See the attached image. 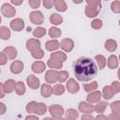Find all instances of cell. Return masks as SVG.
Masks as SVG:
<instances>
[{"label": "cell", "instance_id": "cell-1", "mask_svg": "<svg viewBox=\"0 0 120 120\" xmlns=\"http://www.w3.org/2000/svg\"><path fill=\"white\" fill-rule=\"evenodd\" d=\"M98 72V67L90 57H80L74 64V74L80 82L92 80Z\"/></svg>", "mask_w": 120, "mask_h": 120}, {"label": "cell", "instance_id": "cell-2", "mask_svg": "<svg viewBox=\"0 0 120 120\" xmlns=\"http://www.w3.org/2000/svg\"><path fill=\"white\" fill-rule=\"evenodd\" d=\"M87 6L85 7V15L88 18L96 17L100 9H101V3L98 0H86Z\"/></svg>", "mask_w": 120, "mask_h": 120}, {"label": "cell", "instance_id": "cell-3", "mask_svg": "<svg viewBox=\"0 0 120 120\" xmlns=\"http://www.w3.org/2000/svg\"><path fill=\"white\" fill-rule=\"evenodd\" d=\"M1 11H2V14L7 17V18H11L15 15L16 13V10H15V8H13L10 4L8 3H5L2 5V8H1Z\"/></svg>", "mask_w": 120, "mask_h": 120}, {"label": "cell", "instance_id": "cell-4", "mask_svg": "<svg viewBox=\"0 0 120 120\" xmlns=\"http://www.w3.org/2000/svg\"><path fill=\"white\" fill-rule=\"evenodd\" d=\"M29 19L31 22L34 24H41L44 22V16L40 11H32L29 15Z\"/></svg>", "mask_w": 120, "mask_h": 120}, {"label": "cell", "instance_id": "cell-5", "mask_svg": "<svg viewBox=\"0 0 120 120\" xmlns=\"http://www.w3.org/2000/svg\"><path fill=\"white\" fill-rule=\"evenodd\" d=\"M49 112L53 118L61 117L64 113V108L58 104H54V105H51L49 107Z\"/></svg>", "mask_w": 120, "mask_h": 120}, {"label": "cell", "instance_id": "cell-6", "mask_svg": "<svg viewBox=\"0 0 120 120\" xmlns=\"http://www.w3.org/2000/svg\"><path fill=\"white\" fill-rule=\"evenodd\" d=\"M59 47H61V49L63 51H65L67 52H69L72 51V49L74 47V42L70 38H64L59 43Z\"/></svg>", "mask_w": 120, "mask_h": 120}, {"label": "cell", "instance_id": "cell-7", "mask_svg": "<svg viewBox=\"0 0 120 120\" xmlns=\"http://www.w3.org/2000/svg\"><path fill=\"white\" fill-rule=\"evenodd\" d=\"M23 27H24V22L20 18H16L10 22V28L16 32L22 31Z\"/></svg>", "mask_w": 120, "mask_h": 120}, {"label": "cell", "instance_id": "cell-8", "mask_svg": "<svg viewBox=\"0 0 120 120\" xmlns=\"http://www.w3.org/2000/svg\"><path fill=\"white\" fill-rule=\"evenodd\" d=\"M39 48H40V41L38 38H30L26 41V49L30 51V52Z\"/></svg>", "mask_w": 120, "mask_h": 120}, {"label": "cell", "instance_id": "cell-9", "mask_svg": "<svg viewBox=\"0 0 120 120\" xmlns=\"http://www.w3.org/2000/svg\"><path fill=\"white\" fill-rule=\"evenodd\" d=\"M23 69V63L20 60H15L10 65V71L13 74H19Z\"/></svg>", "mask_w": 120, "mask_h": 120}, {"label": "cell", "instance_id": "cell-10", "mask_svg": "<svg viewBox=\"0 0 120 120\" xmlns=\"http://www.w3.org/2000/svg\"><path fill=\"white\" fill-rule=\"evenodd\" d=\"M57 74L58 71L54 70V69H50L48 71H46L45 74V81L48 83H54L57 82Z\"/></svg>", "mask_w": 120, "mask_h": 120}, {"label": "cell", "instance_id": "cell-11", "mask_svg": "<svg viewBox=\"0 0 120 120\" xmlns=\"http://www.w3.org/2000/svg\"><path fill=\"white\" fill-rule=\"evenodd\" d=\"M67 89L70 94H75L79 91L80 86H79V83L74 79H69L67 82Z\"/></svg>", "mask_w": 120, "mask_h": 120}, {"label": "cell", "instance_id": "cell-12", "mask_svg": "<svg viewBox=\"0 0 120 120\" xmlns=\"http://www.w3.org/2000/svg\"><path fill=\"white\" fill-rule=\"evenodd\" d=\"M27 84L32 89H38L39 87V80L35 75H29L26 79Z\"/></svg>", "mask_w": 120, "mask_h": 120}, {"label": "cell", "instance_id": "cell-13", "mask_svg": "<svg viewBox=\"0 0 120 120\" xmlns=\"http://www.w3.org/2000/svg\"><path fill=\"white\" fill-rule=\"evenodd\" d=\"M3 86H4L5 93L10 94V93H12V92L15 90L16 82H15V81H14V80L9 79V80H7V81L5 82V83L3 84Z\"/></svg>", "mask_w": 120, "mask_h": 120}, {"label": "cell", "instance_id": "cell-14", "mask_svg": "<svg viewBox=\"0 0 120 120\" xmlns=\"http://www.w3.org/2000/svg\"><path fill=\"white\" fill-rule=\"evenodd\" d=\"M79 111L82 112H85V113H91L95 111L94 106L90 103L87 102H80L79 104Z\"/></svg>", "mask_w": 120, "mask_h": 120}, {"label": "cell", "instance_id": "cell-15", "mask_svg": "<svg viewBox=\"0 0 120 120\" xmlns=\"http://www.w3.org/2000/svg\"><path fill=\"white\" fill-rule=\"evenodd\" d=\"M3 52L6 54L7 58H8V59H10V60L15 59V57L17 56V50H16L14 47H12V46H8V47H6V48L4 49V52Z\"/></svg>", "mask_w": 120, "mask_h": 120}, {"label": "cell", "instance_id": "cell-16", "mask_svg": "<svg viewBox=\"0 0 120 120\" xmlns=\"http://www.w3.org/2000/svg\"><path fill=\"white\" fill-rule=\"evenodd\" d=\"M101 98V93L99 91H95V92H92L90 93L87 97H86V99L87 101L91 104V103H97L99 101V99Z\"/></svg>", "mask_w": 120, "mask_h": 120}, {"label": "cell", "instance_id": "cell-17", "mask_svg": "<svg viewBox=\"0 0 120 120\" xmlns=\"http://www.w3.org/2000/svg\"><path fill=\"white\" fill-rule=\"evenodd\" d=\"M31 68L35 73H42L45 70V63L42 61H36L32 64Z\"/></svg>", "mask_w": 120, "mask_h": 120}, {"label": "cell", "instance_id": "cell-18", "mask_svg": "<svg viewBox=\"0 0 120 120\" xmlns=\"http://www.w3.org/2000/svg\"><path fill=\"white\" fill-rule=\"evenodd\" d=\"M51 59L52 60H56V61H59V62H64L67 60V55L65 52H61V51H57V52H52L51 53Z\"/></svg>", "mask_w": 120, "mask_h": 120}, {"label": "cell", "instance_id": "cell-19", "mask_svg": "<svg viewBox=\"0 0 120 120\" xmlns=\"http://www.w3.org/2000/svg\"><path fill=\"white\" fill-rule=\"evenodd\" d=\"M45 48L47 51H50V52H53L55 50H57L59 48V42L56 40V39H51V40H48L46 43H45Z\"/></svg>", "mask_w": 120, "mask_h": 120}, {"label": "cell", "instance_id": "cell-20", "mask_svg": "<svg viewBox=\"0 0 120 120\" xmlns=\"http://www.w3.org/2000/svg\"><path fill=\"white\" fill-rule=\"evenodd\" d=\"M53 5H54V8H56V10H58L60 12H64L68 8L67 4H66V2L64 0H54L53 1Z\"/></svg>", "mask_w": 120, "mask_h": 120}, {"label": "cell", "instance_id": "cell-21", "mask_svg": "<svg viewBox=\"0 0 120 120\" xmlns=\"http://www.w3.org/2000/svg\"><path fill=\"white\" fill-rule=\"evenodd\" d=\"M40 93L43 98H49L52 95V86L48 83H43L41 85Z\"/></svg>", "mask_w": 120, "mask_h": 120}, {"label": "cell", "instance_id": "cell-22", "mask_svg": "<svg viewBox=\"0 0 120 120\" xmlns=\"http://www.w3.org/2000/svg\"><path fill=\"white\" fill-rule=\"evenodd\" d=\"M104 46H105V49H106L107 51L112 52H114V51L116 50V48H117V43H116V41H115L114 39H108V40H106Z\"/></svg>", "mask_w": 120, "mask_h": 120}, {"label": "cell", "instance_id": "cell-23", "mask_svg": "<svg viewBox=\"0 0 120 120\" xmlns=\"http://www.w3.org/2000/svg\"><path fill=\"white\" fill-rule=\"evenodd\" d=\"M50 22L54 25H59L63 22V18L61 15H59L57 13H52L50 16Z\"/></svg>", "mask_w": 120, "mask_h": 120}, {"label": "cell", "instance_id": "cell-24", "mask_svg": "<svg viewBox=\"0 0 120 120\" xmlns=\"http://www.w3.org/2000/svg\"><path fill=\"white\" fill-rule=\"evenodd\" d=\"M64 92H65V87L61 83H57L53 87H52V94H53V95L60 96V95H63Z\"/></svg>", "mask_w": 120, "mask_h": 120}, {"label": "cell", "instance_id": "cell-25", "mask_svg": "<svg viewBox=\"0 0 120 120\" xmlns=\"http://www.w3.org/2000/svg\"><path fill=\"white\" fill-rule=\"evenodd\" d=\"M79 116V112L74 110V109H68L67 111V113H66V118L67 120H77Z\"/></svg>", "mask_w": 120, "mask_h": 120}, {"label": "cell", "instance_id": "cell-26", "mask_svg": "<svg viewBox=\"0 0 120 120\" xmlns=\"http://www.w3.org/2000/svg\"><path fill=\"white\" fill-rule=\"evenodd\" d=\"M9 38H10V30L6 26H1L0 27V38L7 40Z\"/></svg>", "mask_w": 120, "mask_h": 120}, {"label": "cell", "instance_id": "cell-27", "mask_svg": "<svg viewBox=\"0 0 120 120\" xmlns=\"http://www.w3.org/2000/svg\"><path fill=\"white\" fill-rule=\"evenodd\" d=\"M95 60L97 61L99 69H103L105 68V66H106V58L103 55H101V54L96 55L95 56Z\"/></svg>", "mask_w": 120, "mask_h": 120}, {"label": "cell", "instance_id": "cell-28", "mask_svg": "<svg viewBox=\"0 0 120 120\" xmlns=\"http://www.w3.org/2000/svg\"><path fill=\"white\" fill-rule=\"evenodd\" d=\"M108 67L112 69L116 68L118 67V60L115 55H110V57L108 58Z\"/></svg>", "mask_w": 120, "mask_h": 120}, {"label": "cell", "instance_id": "cell-29", "mask_svg": "<svg viewBox=\"0 0 120 120\" xmlns=\"http://www.w3.org/2000/svg\"><path fill=\"white\" fill-rule=\"evenodd\" d=\"M46 111H47V106L44 103L40 102V103H38L37 104L34 113H37L38 115H42V114H44L46 112Z\"/></svg>", "mask_w": 120, "mask_h": 120}, {"label": "cell", "instance_id": "cell-30", "mask_svg": "<svg viewBox=\"0 0 120 120\" xmlns=\"http://www.w3.org/2000/svg\"><path fill=\"white\" fill-rule=\"evenodd\" d=\"M102 94H103V98H104L105 99H110V98H112L113 97V95H114L109 85H106V86L103 87V89H102Z\"/></svg>", "mask_w": 120, "mask_h": 120}, {"label": "cell", "instance_id": "cell-31", "mask_svg": "<svg viewBox=\"0 0 120 120\" xmlns=\"http://www.w3.org/2000/svg\"><path fill=\"white\" fill-rule=\"evenodd\" d=\"M47 65L49 66V68H61L63 67V63L62 62H59V61H56V60H52V59H49L47 61Z\"/></svg>", "mask_w": 120, "mask_h": 120}, {"label": "cell", "instance_id": "cell-32", "mask_svg": "<svg viewBox=\"0 0 120 120\" xmlns=\"http://www.w3.org/2000/svg\"><path fill=\"white\" fill-rule=\"evenodd\" d=\"M15 91L17 93V95L22 96L25 93V85L22 82H16V86H15Z\"/></svg>", "mask_w": 120, "mask_h": 120}, {"label": "cell", "instance_id": "cell-33", "mask_svg": "<svg viewBox=\"0 0 120 120\" xmlns=\"http://www.w3.org/2000/svg\"><path fill=\"white\" fill-rule=\"evenodd\" d=\"M107 105H108V103L106 101H99V102H98L96 107H94V109L97 112H103L106 110Z\"/></svg>", "mask_w": 120, "mask_h": 120}, {"label": "cell", "instance_id": "cell-34", "mask_svg": "<svg viewBox=\"0 0 120 120\" xmlns=\"http://www.w3.org/2000/svg\"><path fill=\"white\" fill-rule=\"evenodd\" d=\"M33 35L35 38H42L43 36L46 35V29L43 28V27H37L34 32H33Z\"/></svg>", "mask_w": 120, "mask_h": 120}, {"label": "cell", "instance_id": "cell-35", "mask_svg": "<svg viewBox=\"0 0 120 120\" xmlns=\"http://www.w3.org/2000/svg\"><path fill=\"white\" fill-rule=\"evenodd\" d=\"M61 34H62L61 30L57 27H51L49 29V35L51 38H59Z\"/></svg>", "mask_w": 120, "mask_h": 120}, {"label": "cell", "instance_id": "cell-36", "mask_svg": "<svg viewBox=\"0 0 120 120\" xmlns=\"http://www.w3.org/2000/svg\"><path fill=\"white\" fill-rule=\"evenodd\" d=\"M98 84L97 82H90V83H85L83 84V88L86 92H91V91H94L98 88Z\"/></svg>", "mask_w": 120, "mask_h": 120}, {"label": "cell", "instance_id": "cell-37", "mask_svg": "<svg viewBox=\"0 0 120 120\" xmlns=\"http://www.w3.org/2000/svg\"><path fill=\"white\" fill-rule=\"evenodd\" d=\"M68 78V71H65V70L58 71V74H57V82H65Z\"/></svg>", "mask_w": 120, "mask_h": 120}, {"label": "cell", "instance_id": "cell-38", "mask_svg": "<svg viewBox=\"0 0 120 120\" xmlns=\"http://www.w3.org/2000/svg\"><path fill=\"white\" fill-rule=\"evenodd\" d=\"M31 54H32V56H33L34 58H36V59H41V58L44 56V52H43V50H41V49L39 48V49H38V50L33 51V52H31Z\"/></svg>", "mask_w": 120, "mask_h": 120}, {"label": "cell", "instance_id": "cell-39", "mask_svg": "<svg viewBox=\"0 0 120 120\" xmlns=\"http://www.w3.org/2000/svg\"><path fill=\"white\" fill-rule=\"evenodd\" d=\"M91 26L94 29H100L102 27V21L100 19H94L91 22Z\"/></svg>", "mask_w": 120, "mask_h": 120}, {"label": "cell", "instance_id": "cell-40", "mask_svg": "<svg viewBox=\"0 0 120 120\" xmlns=\"http://www.w3.org/2000/svg\"><path fill=\"white\" fill-rule=\"evenodd\" d=\"M37 102L36 101H31L26 105V112L29 113H34L35 112V109L37 106Z\"/></svg>", "mask_w": 120, "mask_h": 120}, {"label": "cell", "instance_id": "cell-41", "mask_svg": "<svg viewBox=\"0 0 120 120\" xmlns=\"http://www.w3.org/2000/svg\"><path fill=\"white\" fill-rule=\"evenodd\" d=\"M111 9L114 13H119L120 12V1H113L111 5Z\"/></svg>", "mask_w": 120, "mask_h": 120}, {"label": "cell", "instance_id": "cell-42", "mask_svg": "<svg viewBox=\"0 0 120 120\" xmlns=\"http://www.w3.org/2000/svg\"><path fill=\"white\" fill-rule=\"evenodd\" d=\"M112 91L113 92V94H116L120 91V82L118 81H114L111 85H110Z\"/></svg>", "mask_w": 120, "mask_h": 120}, {"label": "cell", "instance_id": "cell-43", "mask_svg": "<svg viewBox=\"0 0 120 120\" xmlns=\"http://www.w3.org/2000/svg\"><path fill=\"white\" fill-rule=\"evenodd\" d=\"M111 109L114 112H120V101L116 100V101L111 103Z\"/></svg>", "mask_w": 120, "mask_h": 120}, {"label": "cell", "instance_id": "cell-44", "mask_svg": "<svg viewBox=\"0 0 120 120\" xmlns=\"http://www.w3.org/2000/svg\"><path fill=\"white\" fill-rule=\"evenodd\" d=\"M107 119H108V120H120L119 112H112L111 114H109V115L107 116Z\"/></svg>", "mask_w": 120, "mask_h": 120}, {"label": "cell", "instance_id": "cell-45", "mask_svg": "<svg viewBox=\"0 0 120 120\" xmlns=\"http://www.w3.org/2000/svg\"><path fill=\"white\" fill-rule=\"evenodd\" d=\"M28 4L30 5V7L32 8H37L39 7L40 5V1L39 0H29L28 1Z\"/></svg>", "mask_w": 120, "mask_h": 120}, {"label": "cell", "instance_id": "cell-46", "mask_svg": "<svg viewBox=\"0 0 120 120\" xmlns=\"http://www.w3.org/2000/svg\"><path fill=\"white\" fill-rule=\"evenodd\" d=\"M8 62V58L6 56V54L2 52H0V66H3V65H6Z\"/></svg>", "mask_w": 120, "mask_h": 120}, {"label": "cell", "instance_id": "cell-47", "mask_svg": "<svg viewBox=\"0 0 120 120\" xmlns=\"http://www.w3.org/2000/svg\"><path fill=\"white\" fill-rule=\"evenodd\" d=\"M52 5H53V1L52 0H44L43 1V6L46 8H52Z\"/></svg>", "mask_w": 120, "mask_h": 120}, {"label": "cell", "instance_id": "cell-48", "mask_svg": "<svg viewBox=\"0 0 120 120\" xmlns=\"http://www.w3.org/2000/svg\"><path fill=\"white\" fill-rule=\"evenodd\" d=\"M81 120H95V118L91 114H83L82 116Z\"/></svg>", "mask_w": 120, "mask_h": 120}, {"label": "cell", "instance_id": "cell-49", "mask_svg": "<svg viewBox=\"0 0 120 120\" xmlns=\"http://www.w3.org/2000/svg\"><path fill=\"white\" fill-rule=\"evenodd\" d=\"M6 110H7L6 105H5L4 103L0 102V115H1V114H4V113L6 112Z\"/></svg>", "mask_w": 120, "mask_h": 120}, {"label": "cell", "instance_id": "cell-50", "mask_svg": "<svg viewBox=\"0 0 120 120\" xmlns=\"http://www.w3.org/2000/svg\"><path fill=\"white\" fill-rule=\"evenodd\" d=\"M5 90H4V86L3 84L0 82V98H3L5 97Z\"/></svg>", "mask_w": 120, "mask_h": 120}, {"label": "cell", "instance_id": "cell-51", "mask_svg": "<svg viewBox=\"0 0 120 120\" xmlns=\"http://www.w3.org/2000/svg\"><path fill=\"white\" fill-rule=\"evenodd\" d=\"M95 120H108V119H107V116H105V115H103V114H98V115L96 117Z\"/></svg>", "mask_w": 120, "mask_h": 120}, {"label": "cell", "instance_id": "cell-52", "mask_svg": "<svg viewBox=\"0 0 120 120\" xmlns=\"http://www.w3.org/2000/svg\"><path fill=\"white\" fill-rule=\"evenodd\" d=\"M25 120H39L38 116H35V115H28L26 116Z\"/></svg>", "mask_w": 120, "mask_h": 120}, {"label": "cell", "instance_id": "cell-53", "mask_svg": "<svg viewBox=\"0 0 120 120\" xmlns=\"http://www.w3.org/2000/svg\"><path fill=\"white\" fill-rule=\"evenodd\" d=\"M22 3V0H20V1H16V0H11V4L13 5H21Z\"/></svg>", "mask_w": 120, "mask_h": 120}, {"label": "cell", "instance_id": "cell-54", "mask_svg": "<svg viewBox=\"0 0 120 120\" xmlns=\"http://www.w3.org/2000/svg\"><path fill=\"white\" fill-rule=\"evenodd\" d=\"M52 120H66V119H64V118H62V117H56V118H53V119H52Z\"/></svg>", "mask_w": 120, "mask_h": 120}, {"label": "cell", "instance_id": "cell-55", "mask_svg": "<svg viewBox=\"0 0 120 120\" xmlns=\"http://www.w3.org/2000/svg\"><path fill=\"white\" fill-rule=\"evenodd\" d=\"M43 120H52V119H51V118H49V117H46V118H44Z\"/></svg>", "mask_w": 120, "mask_h": 120}, {"label": "cell", "instance_id": "cell-56", "mask_svg": "<svg viewBox=\"0 0 120 120\" xmlns=\"http://www.w3.org/2000/svg\"><path fill=\"white\" fill-rule=\"evenodd\" d=\"M1 21H2V19H1V16H0V23H1Z\"/></svg>", "mask_w": 120, "mask_h": 120}, {"label": "cell", "instance_id": "cell-57", "mask_svg": "<svg viewBox=\"0 0 120 120\" xmlns=\"http://www.w3.org/2000/svg\"><path fill=\"white\" fill-rule=\"evenodd\" d=\"M0 72H1V69H0Z\"/></svg>", "mask_w": 120, "mask_h": 120}]
</instances>
